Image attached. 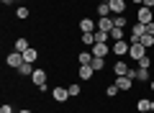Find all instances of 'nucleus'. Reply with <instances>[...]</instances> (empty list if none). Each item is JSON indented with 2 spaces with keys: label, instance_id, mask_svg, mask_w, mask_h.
<instances>
[{
  "label": "nucleus",
  "instance_id": "obj_1",
  "mask_svg": "<svg viewBox=\"0 0 154 113\" xmlns=\"http://www.w3.org/2000/svg\"><path fill=\"white\" fill-rule=\"evenodd\" d=\"M136 21H139V23H152V21H154V11H152V8H146V5H139Z\"/></svg>",
  "mask_w": 154,
  "mask_h": 113
},
{
  "label": "nucleus",
  "instance_id": "obj_23",
  "mask_svg": "<svg viewBox=\"0 0 154 113\" xmlns=\"http://www.w3.org/2000/svg\"><path fill=\"white\" fill-rule=\"evenodd\" d=\"M80 39H82V44H85L88 49H93V46H95V33H82Z\"/></svg>",
  "mask_w": 154,
  "mask_h": 113
},
{
  "label": "nucleus",
  "instance_id": "obj_29",
  "mask_svg": "<svg viewBox=\"0 0 154 113\" xmlns=\"http://www.w3.org/2000/svg\"><path fill=\"white\" fill-rule=\"evenodd\" d=\"M0 113H13V105L11 103H3V105H0Z\"/></svg>",
  "mask_w": 154,
  "mask_h": 113
},
{
  "label": "nucleus",
  "instance_id": "obj_13",
  "mask_svg": "<svg viewBox=\"0 0 154 113\" xmlns=\"http://www.w3.org/2000/svg\"><path fill=\"white\" fill-rule=\"evenodd\" d=\"M128 70H131V67H128L123 59L113 62V75H116V77H121V75H128Z\"/></svg>",
  "mask_w": 154,
  "mask_h": 113
},
{
  "label": "nucleus",
  "instance_id": "obj_9",
  "mask_svg": "<svg viewBox=\"0 0 154 113\" xmlns=\"http://www.w3.org/2000/svg\"><path fill=\"white\" fill-rule=\"evenodd\" d=\"M90 52H93V57H103V59L108 57V54H113V52H110V46H108V41H105V44H95Z\"/></svg>",
  "mask_w": 154,
  "mask_h": 113
},
{
  "label": "nucleus",
  "instance_id": "obj_3",
  "mask_svg": "<svg viewBox=\"0 0 154 113\" xmlns=\"http://www.w3.org/2000/svg\"><path fill=\"white\" fill-rule=\"evenodd\" d=\"M23 62H26V59H23V54H21V52H11V54L5 57V64L11 67V70H18Z\"/></svg>",
  "mask_w": 154,
  "mask_h": 113
},
{
  "label": "nucleus",
  "instance_id": "obj_19",
  "mask_svg": "<svg viewBox=\"0 0 154 113\" xmlns=\"http://www.w3.org/2000/svg\"><path fill=\"white\" fill-rule=\"evenodd\" d=\"M77 62H80V64H90V62H93V52H90V49L88 52H80L77 54Z\"/></svg>",
  "mask_w": 154,
  "mask_h": 113
},
{
  "label": "nucleus",
  "instance_id": "obj_30",
  "mask_svg": "<svg viewBox=\"0 0 154 113\" xmlns=\"http://www.w3.org/2000/svg\"><path fill=\"white\" fill-rule=\"evenodd\" d=\"M146 33H149V36H154V21L146 23Z\"/></svg>",
  "mask_w": 154,
  "mask_h": 113
},
{
  "label": "nucleus",
  "instance_id": "obj_21",
  "mask_svg": "<svg viewBox=\"0 0 154 113\" xmlns=\"http://www.w3.org/2000/svg\"><path fill=\"white\" fill-rule=\"evenodd\" d=\"M23 59H26V62H28V64H33V62H36V59H38V52H36V49H33V46H31V49H28V52H26V54H23Z\"/></svg>",
  "mask_w": 154,
  "mask_h": 113
},
{
  "label": "nucleus",
  "instance_id": "obj_4",
  "mask_svg": "<svg viewBox=\"0 0 154 113\" xmlns=\"http://www.w3.org/2000/svg\"><path fill=\"white\" fill-rule=\"evenodd\" d=\"M128 49H131V44L123 39V41H113V46H110V52L116 54V57H126L128 54Z\"/></svg>",
  "mask_w": 154,
  "mask_h": 113
},
{
  "label": "nucleus",
  "instance_id": "obj_25",
  "mask_svg": "<svg viewBox=\"0 0 154 113\" xmlns=\"http://www.w3.org/2000/svg\"><path fill=\"white\" fill-rule=\"evenodd\" d=\"M113 23H116V28H126V16H123V13H121V16H113Z\"/></svg>",
  "mask_w": 154,
  "mask_h": 113
},
{
  "label": "nucleus",
  "instance_id": "obj_11",
  "mask_svg": "<svg viewBox=\"0 0 154 113\" xmlns=\"http://www.w3.org/2000/svg\"><path fill=\"white\" fill-rule=\"evenodd\" d=\"M108 5H110V13L113 16H121L126 11V0H108Z\"/></svg>",
  "mask_w": 154,
  "mask_h": 113
},
{
  "label": "nucleus",
  "instance_id": "obj_31",
  "mask_svg": "<svg viewBox=\"0 0 154 113\" xmlns=\"http://www.w3.org/2000/svg\"><path fill=\"white\" fill-rule=\"evenodd\" d=\"M144 5H146V8H152V11H154V0H144Z\"/></svg>",
  "mask_w": 154,
  "mask_h": 113
},
{
  "label": "nucleus",
  "instance_id": "obj_37",
  "mask_svg": "<svg viewBox=\"0 0 154 113\" xmlns=\"http://www.w3.org/2000/svg\"><path fill=\"white\" fill-rule=\"evenodd\" d=\"M21 3H26V0H21Z\"/></svg>",
  "mask_w": 154,
  "mask_h": 113
},
{
  "label": "nucleus",
  "instance_id": "obj_14",
  "mask_svg": "<svg viewBox=\"0 0 154 113\" xmlns=\"http://www.w3.org/2000/svg\"><path fill=\"white\" fill-rule=\"evenodd\" d=\"M31 80H33V85H46V80H49V77H46V70H36V72H33V75H31Z\"/></svg>",
  "mask_w": 154,
  "mask_h": 113
},
{
  "label": "nucleus",
  "instance_id": "obj_36",
  "mask_svg": "<svg viewBox=\"0 0 154 113\" xmlns=\"http://www.w3.org/2000/svg\"><path fill=\"white\" fill-rule=\"evenodd\" d=\"M152 113H154V98H152Z\"/></svg>",
  "mask_w": 154,
  "mask_h": 113
},
{
  "label": "nucleus",
  "instance_id": "obj_20",
  "mask_svg": "<svg viewBox=\"0 0 154 113\" xmlns=\"http://www.w3.org/2000/svg\"><path fill=\"white\" fill-rule=\"evenodd\" d=\"M90 67H93L95 72H100V70H105V59H103V57H93V62H90Z\"/></svg>",
  "mask_w": 154,
  "mask_h": 113
},
{
  "label": "nucleus",
  "instance_id": "obj_8",
  "mask_svg": "<svg viewBox=\"0 0 154 113\" xmlns=\"http://www.w3.org/2000/svg\"><path fill=\"white\" fill-rule=\"evenodd\" d=\"M134 77H128V75H121V77H116V85H118V90H131L134 87Z\"/></svg>",
  "mask_w": 154,
  "mask_h": 113
},
{
  "label": "nucleus",
  "instance_id": "obj_34",
  "mask_svg": "<svg viewBox=\"0 0 154 113\" xmlns=\"http://www.w3.org/2000/svg\"><path fill=\"white\" fill-rule=\"evenodd\" d=\"M18 113H31V111H28V108H23V111H18Z\"/></svg>",
  "mask_w": 154,
  "mask_h": 113
},
{
  "label": "nucleus",
  "instance_id": "obj_24",
  "mask_svg": "<svg viewBox=\"0 0 154 113\" xmlns=\"http://www.w3.org/2000/svg\"><path fill=\"white\" fill-rule=\"evenodd\" d=\"M28 16H31V11H28L26 5H21V8H18V11H16V18H18V21H26Z\"/></svg>",
  "mask_w": 154,
  "mask_h": 113
},
{
  "label": "nucleus",
  "instance_id": "obj_12",
  "mask_svg": "<svg viewBox=\"0 0 154 113\" xmlns=\"http://www.w3.org/2000/svg\"><path fill=\"white\" fill-rule=\"evenodd\" d=\"M28 49H31V46H28V39H26V36H18L16 41H13V52H21V54H26Z\"/></svg>",
  "mask_w": 154,
  "mask_h": 113
},
{
  "label": "nucleus",
  "instance_id": "obj_28",
  "mask_svg": "<svg viewBox=\"0 0 154 113\" xmlns=\"http://www.w3.org/2000/svg\"><path fill=\"white\" fill-rule=\"evenodd\" d=\"M141 44H144L146 49H152V46H154V36H149V33H144V36H141Z\"/></svg>",
  "mask_w": 154,
  "mask_h": 113
},
{
  "label": "nucleus",
  "instance_id": "obj_6",
  "mask_svg": "<svg viewBox=\"0 0 154 113\" xmlns=\"http://www.w3.org/2000/svg\"><path fill=\"white\" fill-rule=\"evenodd\" d=\"M80 31H82V33H95V31H98V21H93V18H82V21H80Z\"/></svg>",
  "mask_w": 154,
  "mask_h": 113
},
{
  "label": "nucleus",
  "instance_id": "obj_10",
  "mask_svg": "<svg viewBox=\"0 0 154 113\" xmlns=\"http://www.w3.org/2000/svg\"><path fill=\"white\" fill-rule=\"evenodd\" d=\"M116 28V23H113V16H108V18H98V31H105V33H110Z\"/></svg>",
  "mask_w": 154,
  "mask_h": 113
},
{
  "label": "nucleus",
  "instance_id": "obj_22",
  "mask_svg": "<svg viewBox=\"0 0 154 113\" xmlns=\"http://www.w3.org/2000/svg\"><path fill=\"white\" fill-rule=\"evenodd\" d=\"M67 93H69V98H77L80 93H82V87L77 85V82H69V85H67Z\"/></svg>",
  "mask_w": 154,
  "mask_h": 113
},
{
  "label": "nucleus",
  "instance_id": "obj_33",
  "mask_svg": "<svg viewBox=\"0 0 154 113\" xmlns=\"http://www.w3.org/2000/svg\"><path fill=\"white\" fill-rule=\"evenodd\" d=\"M131 3H136V5H144V0H131Z\"/></svg>",
  "mask_w": 154,
  "mask_h": 113
},
{
  "label": "nucleus",
  "instance_id": "obj_7",
  "mask_svg": "<svg viewBox=\"0 0 154 113\" xmlns=\"http://www.w3.org/2000/svg\"><path fill=\"white\" fill-rule=\"evenodd\" d=\"M77 77H80L82 82H88V80H93V77H95V70H93L90 64H80V70H77Z\"/></svg>",
  "mask_w": 154,
  "mask_h": 113
},
{
  "label": "nucleus",
  "instance_id": "obj_17",
  "mask_svg": "<svg viewBox=\"0 0 154 113\" xmlns=\"http://www.w3.org/2000/svg\"><path fill=\"white\" fill-rule=\"evenodd\" d=\"M108 16H113V13H110V5H108V0H103V3L98 5V18H108Z\"/></svg>",
  "mask_w": 154,
  "mask_h": 113
},
{
  "label": "nucleus",
  "instance_id": "obj_26",
  "mask_svg": "<svg viewBox=\"0 0 154 113\" xmlns=\"http://www.w3.org/2000/svg\"><path fill=\"white\" fill-rule=\"evenodd\" d=\"M118 93H121V90H118V85H116V82H113V85H108V87H105V98H116Z\"/></svg>",
  "mask_w": 154,
  "mask_h": 113
},
{
  "label": "nucleus",
  "instance_id": "obj_18",
  "mask_svg": "<svg viewBox=\"0 0 154 113\" xmlns=\"http://www.w3.org/2000/svg\"><path fill=\"white\" fill-rule=\"evenodd\" d=\"M108 36H110V41H123L126 39V28H113Z\"/></svg>",
  "mask_w": 154,
  "mask_h": 113
},
{
  "label": "nucleus",
  "instance_id": "obj_32",
  "mask_svg": "<svg viewBox=\"0 0 154 113\" xmlns=\"http://www.w3.org/2000/svg\"><path fill=\"white\" fill-rule=\"evenodd\" d=\"M0 3H3V5H11V3H13V0H0Z\"/></svg>",
  "mask_w": 154,
  "mask_h": 113
},
{
  "label": "nucleus",
  "instance_id": "obj_27",
  "mask_svg": "<svg viewBox=\"0 0 154 113\" xmlns=\"http://www.w3.org/2000/svg\"><path fill=\"white\" fill-rule=\"evenodd\" d=\"M139 67H144V70H152V57H141V59H139Z\"/></svg>",
  "mask_w": 154,
  "mask_h": 113
},
{
  "label": "nucleus",
  "instance_id": "obj_5",
  "mask_svg": "<svg viewBox=\"0 0 154 113\" xmlns=\"http://www.w3.org/2000/svg\"><path fill=\"white\" fill-rule=\"evenodd\" d=\"M67 98H69L67 87H62V85L51 87V100H54V103H67Z\"/></svg>",
  "mask_w": 154,
  "mask_h": 113
},
{
  "label": "nucleus",
  "instance_id": "obj_16",
  "mask_svg": "<svg viewBox=\"0 0 154 113\" xmlns=\"http://www.w3.org/2000/svg\"><path fill=\"white\" fill-rule=\"evenodd\" d=\"M16 72H18V75H21V77H31V75H33V72H36V70H33V64H28V62H23V64L18 67Z\"/></svg>",
  "mask_w": 154,
  "mask_h": 113
},
{
  "label": "nucleus",
  "instance_id": "obj_35",
  "mask_svg": "<svg viewBox=\"0 0 154 113\" xmlns=\"http://www.w3.org/2000/svg\"><path fill=\"white\" fill-rule=\"evenodd\" d=\"M149 87H152V93H154V80H152V82H149Z\"/></svg>",
  "mask_w": 154,
  "mask_h": 113
},
{
  "label": "nucleus",
  "instance_id": "obj_2",
  "mask_svg": "<svg viewBox=\"0 0 154 113\" xmlns=\"http://www.w3.org/2000/svg\"><path fill=\"white\" fill-rule=\"evenodd\" d=\"M146 54H149V49L146 46H144V44L141 41H139V44H131V49H128V57H131V59H141V57H146Z\"/></svg>",
  "mask_w": 154,
  "mask_h": 113
},
{
  "label": "nucleus",
  "instance_id": "obj_15",
  "mask_svg": "<svg viewBox=\"0 0 154 113\" xmlns=\"http://www.w3.org/2000/svg\"><path fill=\"white\" fill-rule=\"evenodd\" d=\"M136 111H139V113L152 111V98H139V100H136Z\"/></svg>",
  "mask_w": 154,
  "mask_h": 113
}]
</instances>
